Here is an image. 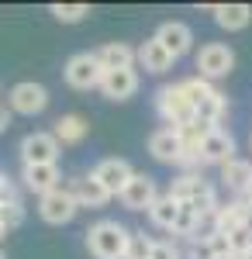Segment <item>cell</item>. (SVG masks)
Segmentation results:
<instances>
[{
	"instance_id": "30bf717a",
	"label": "cell",
	"mask_w": 252,
	"mask_h": 259,
	"mask_svg": "<svg viewBox=\"0 0 252 259\" xmlns=\"http://www.w3.org/2000/svg\"><path fill=\"white\" fill-rule=\"evenodd\" d=\"M228 159H235V139L225 128H211L207 139L197 145V169L200 166H225Z\"/></svg>"
},
{
	"instance_id": "ffe728a7",
	"label": "cell",
	"mask_w": 252,
	"mask_h": 259,
	"mask_svg": "<svg viewBox=\"0 0 252 259\" xmlns=\"http://www.w3.org/2000/svg\"><path fill=\"white\" fill-rule=\"evenodd\" d=\"M94 56H97L104 73H111V69H135V45H128V41H107Z\"/></svg>"
},
{
	"instance_id": "6da1fadb",
	"label": "cell",
	"mask_w": 252,
	"mask_h": 259,
	"mask_svg": "<svg viewBox=\"0 0 252 259\" xmlns=\"http://www.w3.org/2000/svg\"><path fill=\"white\" fill-rule=\"evenodd\" d=\"M170 197H173L180 207L194 211L200 221H211V214L218 211V190H214L200 173H180V177L170 183Z\"/></svg>"
},
{
	"instance_id": "e575fe53",
	"label": "cell",
	"mask_w": 252,
	"mask_h": 259,
	"mask_svg": "<svg viewBox=\"0 0 252 259\" xmlns=\"http://www.w3.org/2000/svg\"><path fill=\"white\" fill-rule=\"evenodd\" d=\"M0 259H7V252H4V245H0Z\"/></svg>"
},
{
	"instance_id": "d6a6232c",
	"label": "cell",
	"mask_w": 252,
	"mask_h": 259,
	"mask_svg": "<svg viewBox=\"0 0 252 259\" xmlns=\"http://www.w3.org/2000/svg\"><path fill=\"white\" fill-rule=\"evenodd\" d=\"M4 239H7V228H4V225H0V242H4Z\"/></svg>"
},
{
	"instance_id": "e0dca14e",
	"label": "cell",
	"mask_w": 252,
	"mask_h": 259,
	"mask_svg": "<svg viewBox=\"0 0 252 259\" xmlns=\"http://www.w3.org/2000/svg\"><path fill=\"white\" fill-rule=\"evenodd\" d=\"M21 183H24V190H31V194L41 197V194L62 187V169H59V162H49V166H21Z\"/></svg>"
},
{
	"instance_id": "836d02e7",
	"label": "cell",
	"mask_w": 252,
	"mask_h": 259,
	"mask_svg": "<svg viewBox=\"0 0 252 259\" xmlns=\"http://www.w3.org/2000/svg\"><path fill=\"white\" fill-rule=\"evenodd\" d=\"M235 259H252V252H245V256H235Z\"/></svg>"
},
{
	"instance_id": "8992f818",
	"label": "cell",
	"mask_w": 252,
	"mask_h": 259,
	"mask_svg": "<svg viewBox=\"0 0 252 259\" xmlns=\"http://www.w3.org/2000/svg\"><path fill=\"white\" fill-rule=\"evenodd\" d=\"M49 107V90L35 80H21L11 87V94H7V111L11 114H28V118H35Z\"/></svg>"
},
{
	"instance_id": "d6986e66",
	"label": "cell",
	"mask_w": 252,
	"mask_h": 259,
	"mask_svg": "<svg viewBox=\"0 0 252 259\" xmlns=\"http://www.w3.org/2000/svg\"><path fill=\"white\" fill-rule=\"evenodd\" d=\"M173 62L176 59L155 38H145L135 49V66H142L145 73H155V76H159V73H170V69H173Z\"/></svg>"
},
{
	"instance_id": "4dcf8cb0",
	"label": "cell",
	"mask_w": 252,
	"mask_h": 259,
	"mask_svg": "<svg viewBox=\"0 0 252 259\" xmlns=\"http://www.w3.org/2000/svg\"><path fill=\"white\" fill-rule=\"evenodd\" d=\"M238 200H242V204L249 207V214H252V190H249V194H242V197H238Z\"/></svg>"
},
{
	"instance_id": "f546056e",
	"label": "cell",
	"mask_w": 252,
	"mask_h": 259,
	"mask_svg": "<svg viewBox=\"0 0 252 259\" xmlns=\"http://www.w3.org/2000/svg\"><path fill=\"white\" fill-rule=\"evenodd\" d=\"M11 118H14V114H11V111H7V107L0 104V135H4V132L11 128Z\"/></svg>"
},
{
	"instance_id": "ba28073f",
	"label": "cell",
	"mask_w": 252,
	"mask_h": 259,
	"mask_svg": "<svg viewBox=\"0 0 252 259\" xmlns=\"http://www.w3.org/2000/svg\"><path fill=\"white\" fill-rule=\"evenodd\" d=\"M76 200H73V194L66 190V187H56V190H49V194H41L38 197V218L45 221V225H69V221L76 218Z\"/></svg>"
},
{
	"instance_id": "83f0119b",
	"label": "cell",
	"mask_w": 252,
	"mask_h": 259,
	"mask_svg": "<svg viewBox=\"0 0 252 259\" xmlns=\"http://www.w3.org/2000/svg\"><path fill=\"white\" fill-rule=\"evenodd\" d=\"M228 252H232V256L252 252V225H242V228H235L232 235H228Z\"/></svg>"
},
{
	"instance_id": "7402d4cb",
	"label": "cell",
	"mask_w": 252,
	"mask_h": 259,
	"mask_svg": "<svg viewBox=\"0 0 252 259\" xmlns=\"http://www.w3.org/2000/svg\"><path fill=\"white\" fill-rule=\"evenodd\" d=\"M87 132H90V124L83 114H59L56 124H52V139L59 145H79L87 139Z\"/></svg>"
},
{
	"instance_id": "8fae6325",
	"label": "cell",
	"mask_w": 252,
	"mask_h": 259,
	"mask_svg": "<svg viewBox=\"0 0 252 259\" xmlns=\"http://www.w3.org/2000/svg\"><path fill=\"white\" fill-rule=\"evenodd\" d=\"M90 177L97 180L100 187L111 194V197H117L124 187H128V180L135 177V169H132V162L128 159H117V156H111V159H100L97 166H94V173Z\"/></svg>"
},
{
	"instance_id": "cb8c5ba5",
	"label": "cell",
	"mask_w": 252,
	"mask_h": 259,
	"mask_svg": "<svg viewBox=\"0 0 252 259\" xmlns=\"http://www.w3.org/2000/svg\"><path fill=\"white\" fill-rule=\"evenodd\" d=\"M145 214H149V221H152L155 228H162V232H173V221H176V214H180V204H176L170 194H159Z\"/></svg>"
},
{
	"instance_id": "277c9868",
	"label": "cell",
	"mask_w": 252,
	"mask_h": 259,
	"mask_svg": "<svg viewBox=\"0 0 252 259\" xmlns=\"http://www.w3.org/2000/svg\"><path fill=\"white\" fill-rule=\"evenodd\" d=\"M155 111H159V118L166 121V128H180V124L194 121V100L187 94L183 80L166 83V87L155 90Z\"/></svg>"
},
{
	"instance_id": "1f68e13d",
	"label": "cell",
	"mask_w": 252,
	"mask_h": 259,
	"mask_svg": "<svg viewBox=\"0 0 252 259\" xmlns=\"http://www.w3.org/2000/svg\"><path fill=\"white\" fill-rule=\"evenodd\" d=\"M204 259H235L232 252H221V256H204Z\"/></svg>"
},
{
	"instance_id": "3957f363",
	"label": "cell",
	"mask_w": 252,
	"mask_h": 259,
	"mask_svg": "<svg viewBox=\"0 0 252 259\" xmlns=\"http://www.w3.org/2000/svg\"><path fill=\"white\" fill-rule=\"evenodd\" d=\"M187 87V94L194 100V118L204 121V124H214V128H221V121L228 114V97L214 87V83L200 80V76H190V80H183Z\"/></svg>"
},
{
	"instance_id": "52a82bcc",
	"label": "cell",
	"mask_w": 252,
	"mask_h": 259,
	"mask_svg": "<svg viewBox=\"0 0 252 259\" xmlns=\"http://www.w3.org/2000/svg\"><path fill=\"white\" fill-rule=\"evenodd\" d=\"M62 76H66V83H69L73 90H97L104 69H100V62H97L94 52H76V56L66 59Z\"/></svg>"
},
{
	"instance_id": "9c48e42d",
	"label": "cell",
	"mask_w": 252,
	"mask_h": 259,
	"mask_svg": "<svg viewBox=\"0 0 252 259\" xmlns=\"http://www.w3.org/2000/svg\"><path fill=\"white\" fill-rule=\"evenodd\" d=\"M18 152L24 166H49V162H59L62 145L52 139V132H31V135L21 139Z\"/></svg>"
},
{
	"instance_id": "5b68a950",
	"label": "cell",
	"mask_w": 252,
	"mask_h": 259,
	"mask_svg": "<svg viewBox=\"0 0 252 259\" xmlns=\"http://www.w3.org/2000/svg\"><path fill=\"white\" fill-rule=\"evenodd\" d=\"M194 62H197V76L214 83V80H225L235 69V52H232V45H225V41H207V45L197 49Z\"/></svg>"
},
{
	"instance_id": "603a6c76",
	"label": "cell",
	"mask_w": 252,
	"mask_h": 259,
	"mask_svg": "<svg viewBox=\"0 0 252 259\" xmlns=\"http://www.w3.org/2000/svg\"><path fill=\"white\" fill-rule=\"evenodd\" d=\"M211 14H214V21H218V28H225V31H242V28L252 24V7L249 4H214Z\"/></svg>"
},
{
	"instance_id": "9a60e30c",
	"label": "cell",
	"mask_w": 252,
	"mask_h": 259,
	"mask_svg": "<svg viewBox=\"0 0 252 259\" xmlns=\"http://www.w3.org/2000/svg\"><path fill=\"white\" fill-rule=\"evenodd\" d=\"M138 69H111V73H104V76H100V94H104V97L107 100H117V104H121V100H132L138 94Z\"/></svg>"
},
{
	"instance_id": "4fadbf2b",
	"label": "cell",
	"mask_w": 252,
	"mask_h": 259,
	"mask_svg": "<svg viewBox=\"0 0 252 259\" xmlns=\"http://www.w3.org/2000/svg\"><path fill=\"white\" fill-rule=\"evenodd\" d=\"M173 59H180V56H187L190 49H194V31L183 24V21H162L159 28H155V35H152Z\"/></svg>"
},
{
	"instance_id": "4316f807",
	"label": "cell",
	"mask_w": 252,
	"mask_h": 259,
	"mask_svg": "<svg viewBox=\"0 0 252 259\" xmlns=\"http://www.w3.org/2000/svg\"><path fill=\"white\" fill-rule=\"evenodd\" d=\"M24 204L21 200H11V204H0V225L7 228V232H14V228H21L24 225Z\"/></svg>"
},
{
	"instance_id": "484cf974",
	"label": "cell",
	"mask_w": 252,
	"mask_h": 259,
	"mask_svg": "<svg viewBox=\"0 0 252 259\" xmlns=\"http://www.w3.org/2000/svg\"><path fill=\"white\" fill-rule=\"evenodd\" d=\"M152 256V239L145 232H132L128 235V249H124V259H149Z\"/></svg>"
},
{
	"instance_id": "d4e9b609",
	"label": "cell",
	"mask_w": 252,
	"mask_h": 259,
	"mask_svg": "<svg viewBox=\"0 0 252 259\" xmlns=\"http://www.w3.org/2000/svg\"><path fill=\"white\" fill-rule=\"evenodd\" d=\"M49 14H52L59 24H79V21L90 18V4H52Z\"/></svg>"
},
{
	"instance_id": "7a4b0ae2",
	"label": "cell",
	"mask_w": 252,
	"mask_h": 259,
	"mask_svg": "<svg viewBox=\"0 0 252 259\" xmlns=\"http://www.w3.org/2000/svg\"><path fill=\"white\" fill-rule=\"evenodd\" d=\"M83 235H87V252L94 259H124V249H128V235L132 232L114 218H100Z\"/></svg>"
},
{
	"instance_id": "ac0fdd59",
	"label": "cell",
	"mask_w": 252,
	"mask_h": 259,
	"mask_svg": "<svg viewBox=\"0 0 252 259\" xmlns=\"http://www.w3.org/2000/svg\"><path fill=\"white\" fill-rule=\"evenodd\" d=\"M242 225H252V214L238 197L228 200V204H218V211L211 214V228L221 232V235H232L235 228H242Z\"/></svg>"
},
{
	"instance_id": "44dd1931",
	"label": "cell",
	"mask_w": 252,
	"mask_h": 259,
	"mask_svg": "<svg viewBox=\"0 0 252 259\" xmlns=\"http://www.w3.org/2000/svg\"><path fill=\"white\" fill-rule=\"evenodd\" d=\"M218 169H221V187H228L232 194L242 197V194L252 190V162L249 159H238L235 156V159H228L225 166H218Z\"/></svg>"
},
{
	"instance_id": "f1b7e54d",
	"label": "cell",
	"mask_w": 252,
	"mask_h": 259,
	"mask_svg": "<svg viewBox=\"0 0 252 259\" xmlns=\"http://www.w3.org/2000/svg\"><path fill=\"white\" fill-rule=\"evenodd\" d=\"M11 200H21L18 187H14V180L7 177V173H0V204H11Z\"/></svg>"
},
{
	"instance_id": "5bb4252c",
	"label": "cell",
	"mask_w": 252,
	"mask_h": 259,
	"mask_svg": "<svg viewBox=\"0 0 252 259\" xmlns=\"http://www.w3.org/2000/svg\"><path fill=\"white\" fill-rule=\"evenodd\" d=\"M62 187L73 194L76 207H90V211H97V207H107V204H111V194H107L94 177H69Z\"/></svg>"
},
{
	"instance_id": "7c38bea8",
	"label": "cell",
	"mask_w": 252,
	"mask_h": 259,
	"mask_svg": "<svg viewBox=\"0 0 252 259\" xmlns=\"http://www.w3.org/2000/svg\"><path fill=\"white\" fill-rule=\"evenodd\" d=\"M155 197H159V187H155V180L149 173H135V177L128 180V187L117 194V200L128 211H149Z\"/></svg>"
},
{
	"instance_id": "2e32d148",
	"label": "cell",
	"mask_w": 252,
	"mask_h": 259,
	"mask_svg": "<svg viewBox=\"0 0 252 259\" xmlns=\"http://www.w3.org/2000/svg\"><path fill=\"white\" fill-rule=\"evenodd\" d=\"M149 156L159 162H170V166L183 162V145H180L176 128H155L152 135H149Z\"/></svg>"
}]
</instances>
